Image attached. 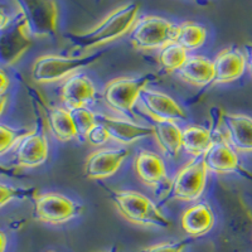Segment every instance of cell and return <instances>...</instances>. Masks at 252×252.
I'll return each mask as SVG.
<instances>
[{
  "label": "cell",
  "instance_id": "obj_1",
  "mask_svg": "<svg viewBox=\"0 0 252 252\" xmlns=\"http://www.w3.org/2000/svg\"><path fill=\"white\" fill-rule=\"evenodd\" d=\"M140 5L130 1L114 9L110 14L92 28L83 32H71L64 35L71 46L81 52H90L98 47L112 43L130 33L138 20Z\"/></svg>",
  "mask_w": 252,
  "mask_h": 252
},
{
  "label": "cell",
  "instance_id": "obj_2",
  "mask_svg": "<svg viewBox=\"0 0 252 252\" xmlns=\"http://www.w3.org/2000/svg\"><path fill=\"white\" fill-rule=\"evenodd\" d=\"M112 202L121 217L130 223L153 228H169L172 222L154 202L136 190H111Z\"/></svg>",
  "mask_w": 252,
  "mask_h": 252
},
{
  "label": "cell",
  "instance_id": "obj_3",
  "mask_svg": "<svg viewBox=\"0 0 252 252\" xmlns=\"http://www.w3.org/2000/svg\"><path fill=\"white\" fill-rule=\"evenodd\" d=\"M103 52H94L82 56H61L43 55L33 62L31 69V77L39 85H51L67 80L75 73L92 66L101 60Z\"/></svg>",
  "mask_w": 252,
  "mask_h": 252
},
{
  "label": "cell",
  "instance_id": "obj_4",
  "mask_svg": "<svg viewBox=\"0 0 252 252\" xmlns=\"http://www.w3.org/2000/svg\"><path fill=\"white\" fill-rule=\"evenodd\" d=\"M155 81H158V77L154 73L110 80L103 87V101L112 112L134 121L136 116L134 107L139 102L141 92Z\"/></svg>",
  "mask_w": 252,
  "mask_h": 252
},
{
  "label": "cell",
  "instance_id": "obj_5",
  "mask_svg": "<svg viewBox=\"0 0 252 252\" xmlns=\"http://www.w3.org/2000/svg\"><path fill=\"white\" fill-rule=\"evenodd\" d=\"M178 35V24L158 15L138 18L130 31V42L135 49L141 52L160 51L174 43Z\"/></svg>",
  "mask_w": 252,
  "mask_h": 252
},
{
  "label": "cell",
  "instance_id": "obj_6",
  "mask_svg": "<svg viewBox=\"0 0 252 252\" xmlns=\"http://www.w3.org/2000/svg\"><path fill=\"white\" fill-rule=\"evenodd\" d=\"M33 44V37L23 14L10 15L8 23L0 28V67L17 64Z\"/></svg>",
  "mask_w": 252,
  "mask_h": 252
},
{
  "label": "cell",
  "instance_id": "obj_7",
  "mask_svg": "<svg viewBox=\"0 0 252 252\" xmlns=\"http://www.w3.org/2000/svg\"><path fill=\"white\" fill-rule=\"evenodd\" d=\"M81 212L82 206L62 193H37L33 197V216L40 223L60 226L77 218Z\"/></svg>",
  "mask_w": 252,
  "mask_h": 252
},
{
  "label": "cell",
  "instance_id": "obj_8",
  "mask_svg": "<svg viewBox=\"0 0 252 252\" xmlns=\"http://www.w3.org/2000/svg\"><path fill=\"white\" fill-rule=\"evenodd\" d=\"M23 14L33 38H52L58 32V5L56 0H14Z\"/></svg>",
  "mask_w": 252,
  "mask_h": 252
},
{
  "label": "cell",
  "instance_id": "obj_9",
  "mask_svg": "<svg viewBox=\"0 0 252 252\" xmlns=\"http://www.w3.org/2000/svg\"><path fill=\"white\" fill-rule=\"evenodd\" d=\"M132 168L141 183L149 187L158 197L166 195L172 190L173 181H170L168 168L161 155L152 150H139L135 154Z\"/></svg>",
  "mask_w": 252,
  "mask_h": 252
},
{
  "label": "cell",
  "instance_id": "obj_10",
  "mask_svg": "<svg viewBox=\"0 0 252 252\" xmlns=\"http://www.w3.org/2000/svg\"><path fill=\"white\" fill-rule=\"evenodd\" d=\"M207 170L202 158H192L175 173L172 197L181 202H195L202 197L207 184Z\"/></svg>",
  "mask_w": 252,
  "mask_h": 252
},
{
  "label": "cell",
  "instance_id": "obj_11",
  "mask_svg": "<svg viewBox=\"0 0 252 252\" xmlns=\"http://www.w3.org/2000/svg\"><path fill=\"white\" fill-rule=\"evenodd\" d=\"M14 154V164L17 168H37L43 165L48 159L49 143L44 130L43 120L38 119L35 127L28 130L17 144Z\"/></svg>",
  "mask_w": 252,
  "mask_h": 252
},
{
  "label": "cell",
  "instance_id": "obj_12",
  "mask_svg": "<svg viewBox=\"0 0 252 252\" xmlns=\"http://www.w3.org/2000/svg\"><path fill=\"white\" fill-rule=\"evenodd\" d=\"M208 173L224 175V174H246L242 163H241L240 155L229 145L228 141L224 139L222 126L220 130L215 132V141L208 150L202 157Z\"/></svg>",
  "mask_w": 252,
  "mask_h": 252
},
{
  "label": "cell",
  "instance_id": "obj_13",
  "mask_svg": "<svg viewBox=\"0 0 252 252\" xmlns=\"http://www.w3.org/2000/svg\"><path fill=\"white\" fill-rule=\"evenodd\" d=\"M140 109L154 121L182 123L187 120V112L169 94L158 90L145 89L139 98Z\"/></svg>",
  "mask_w": 252,
  "mask_h": 252
},
{
  "label": "cell",
  "instance_id": "obj_14",
  "mask_svg": "<svg viewBox=\"0 0 252 252\" xmlns=\"http://www.w3.org/2000/svg\"><path fill=\"white\" fill-rule=\"evenodd\" d=\"M130 150L125 146L100 148L87 157L85 161V175L91 181H103L118 173L129 158Z\"/></svg>",
  "mask_w": 252,
  "mask_h": 252
},
{
  "label": "cell",
  "instance_id": "obj_15",
  "mask_svg": "<svg viewBox=\"0 0 252 252\" xmlns=\"http://www.w3.org/2000/svg\"><path fill=\"white\" fill-rule=\"evenodd\" d=\"M97 121L106 127L110 140L120 144L121 146L131 145L134 143L153 136V126L141 125L125 118H118L111 115L96 114Z\"/></svg>",
  "mask_w": 252,
  "mask_h": 252
},
{
  "label": "cell",
  "instance_id": "obj_16",
  "mask_svg": "<svg viewBox=\"0 0 252 252\" xmlns=\"http://www.w3.org/2000/svg\"><path fill=\"white\" fill-rule=\"evenodd\" d=\"M97 90L91 78L81 72L63 81L60 89V98L64 107L71 110L89 109L96 100Z\"/></svg>",
  "mask_w": 252,
  "mask_h": 252
},
{
  "label": "cell",
  "instance_id": "obj_17",
  "mask_svg": "<svg viewBox=\"0 0 252 252\" xmlns=\"http://www.w3.org/2000/svg\"><path fill=\"white\" fill-rule=\"evenodd\" d=\"M220 126L224 139L238 154H252V118L246 114L224 112Z\"/></svg>",
  "mask_w": 252,
  "mask_h": 252
},
{
  "label": "cell",
  "instance_id": "obj_18",
  "mask_svg": "<svg viewBox=\"0 0 252 252\" xmlns=\"http://www.w3.org/2000/svg\"><path fill=\"white\" fill-rule=\"evenodd\" d=\"M217 85H227L237 81L247 69V55L237 47H227L217 53L213 60Z\"/></svg>",
  "mask_w": 252,
  "mask_h": 252
},
{
  "label": "cell",
  "instance_id": "obj_19",
  "mask_svg": "<svg viewBox=\"0 0 252 252\" xmlns=\"http://www.w3.org/2000/svg\"><path fill=\"white\" fill-rule=\"evenodd\" d=\"M216 222L215 212L207 202H198L182 213L181 224L184 232L193 238L202 237L211 232Z\"/></svg>",
  "mask_w": 252,
  "mask_h": 252
},
{
  "label": "cell",
  "instance_id": "obj_20",
  "mask_svg": "<svg viewBox=\"0 0 252 252\" xmlns=\"http://www.w3.org/2000/svg\"><path fill=\"white\" fill-rule=\"evenodd\" d=\"M183 129L177 123L172 121H154L153 138L160 149L161 154L170 160H175L183 150L182 144Z\"/></svg>",
  "mask_w": 252,
  "mask_h": 252
},
{
  "label": "cell",
  "instance_id": "obj_21",
  "mask_svg": "<svg viewBox=\"0 0 252 252\" xmlns=\"http://www.w3.org/2000/svg\"><path fill=\"white\" fill-rule=\"evenodd\" d=\"M177 73L182 81L195 87L208 86L216 77L213 61L204 56H189Z\"/></svg>",
  "mask_w": 252,
  "mask_h": 252
},
{
  "label": "cell",
  "instance_id": "obj_22",
  "mask_svg": "<svg viewBox=\"0 0 252 252\" xmlns=\"http://www.w3.org/2000/svg\"><path fill=\"white\" fill-rule=\"evenodd\" d=\"M46 116L49 131L58 141L68 143L77 139L75 123L68 109L63 106L49 107L46 112Z\"/></svg>",
  "mask_w": 252,
  "mask_h": 252
},
{
  "label": "cell",
  "instance_id": "obj_23",
  "mask_svg": "<svg viewBox=\"0 0 252 252\" xmlns=\"http://www.w3.org/2000/svg\"><path fill=\"white\" fill-rule=\"evenodd\" d=\"M215 141L212 130L199 125H188L182 132L183 150L192 158H202Z\"/></svg>",
  "mask_w": 252,
  "mask_h": 252
},
{
  "label": "cell",
  "instance_id": "obj_24",
  "mask_svg": "<svg viewBox=\"0 0 252 252\" xmlns=\"http://www.w3.org/2000/svg\"><path fill=\"white\" fill-rule=\"evenodd\" d=\"M207 40V29L195 22H183L178 24L177 42L187 51H195L201 48Z\"/></svg>",
  "mask_w": 252,
  "mask_h": 252
},
{
  "label": "cell",
  "instance_id": "obj_25",
  "mask_svg": "<svg viewBox=\"0 0 252 252\" xmlns=\"http://www.w3.org/2000/svg\"><path fill=\"white\" fill-rule=\"evenodd\" d=\"M188 51L178 44L177 42L170 43L161 48L158 55V60L161 68L166 72H178L188 60Z\"/></svg>",
  "mask_w": 252,
  "mask_h": 252
},
{
  "label": "cell",
  "instance_id": "obj_26",
  "mask_svg": "<svg viewBox=\"0 0 252 252\" xmlns=\"http://www.w3.org/2000/svg\"><path fill=\"white\" fill-rule=\"evenodd\" d=\"M71 115L75 123L76 131H77V140L80 143L86 141L87 134L97 124V116L90 109L71 110Z\"/></svg>",
  "mask_w": 252,
  "mask_h": 252
},
{
  "label": "cell",
  "instance_id": "obj_27",
  "mask_svg": "<svg viewBox=\"0 0 252 252\" xmlns=\"http://www.w3.org/2000/svg\"><path fill=\"white\" fill-rule=\"evenodd\" d=\"M37 194L35 188H18L5 183H0V208L5 207L13 201H23Z\"/></svg>",
  "mask_w": 252,
  "mask_h": 252
},
{
  "label": "cell",
  "instance_id": "obj_28",
  "mask_svg": "<svg viewBox=\"0 0 252 252\" xmlns=\"http://www.w3.org/2000/svg\"><path fill=\"white\" fill-rule=\"evenodd\" d=\"M27 131L28 130L13 129L10 126L0 124V157L13 152Z\"/></svg>",
  "mask_w": 252,
  "mask_h": 252
},
{
  "label": "cell",
  "instance_id": "obj_29",
  "mask_svg": "<svg viewBox=\"0 0 252 252\" xmlns=\"http://www.w3.org/2000/svg\"><path fill=\"white\" fill-rule=\"evenodd\" d=\"M189 244H190V240L188 238L177 241H164V242L145 247L139 252H184Z\"/></svg>",
  "mask_w": 252,
  "mask_h": 252
},
{
  "label": "cell",
  "instance_id": "obj_30",
  "mask_svg": "<svg viewBox=\"0 0 252 252\" xmlns=\"http://www.w3.org/2000/svg\"><path fill=\"white\" fill-rule=\"evenodd\" d=\"M109 140L110 135L109 132H107L106 127H105L102 124L98 123V121L97 124L92 127L91 131L87 134L86 138V141H89V143L94 146H101L103 145V144H106Z\"/></svg>",
  "mask_w": 252,
  "mask_h": 252
},
{
  "label": "cell",
  "instance_id": "obj_31",
  "mask_svg": "<svg viewBox=\"0 0 252 252\" xmlns=\"http://www.w3.org/2000/svg\"><path fill=\"white\" fill-rule=\"evenodd\" d=\"M19 173H20L19 168H17V166L5 165V164L0 163V177L19 178V177H22Z\"/></svg>",
  "mask_w": 252,
  "mask_h": 252
},
{
  "label": "cell",
  "instance_id": "obj_32",
  "mask_svg": "<svg viewBox=\"0 0 252 252\" xmlns=\"http://www.w3.org/2000/svg\"><path fill=\"white\" fill-rule=\"evenodd\" d=\"M9 87H10V80L1 67H0V96L6 94Z\"/></svg>",
  "mask_w": 252,
  "mask_h": 252
},
{
  "label": "cell",
  "instance_id": "obj_33",
  "mask_svg": "<svg viewBox=\"0 0 252 252\" xmlns=\"http://www.w3.org/2000/svg\"><path fill=\"white\" fill-rule=\"evenodd\" d=\"M6 247H8V236L0 229V252H5Z\"/></svg>",
  "mask_w": 252,
  "mask_h": 252
},
{
  "label": "cell",
  "instance_id": "obj_34",
  "mask_svg": "<svg viewBox=\"0 0 252 252\" xmlns=\"http://www.w3.org/2000/svg\"><path fill=\"white\" fill-rule=\"evenodd\" d=\"M246 55H247V68H249L250 76H251L252 78V44L247 46Z\"/></svg>",
  "mask_w": 252,
  "mask_h": 252
},
{
  "label": "cell",
  "instance_id": "obj_35",
  "mask_svg": "<svg viewBox=\"0 0 252 252\" xmlns=\"http://www.w3.org/2000/svg\"><path fill=\"white\" fill-rule=\"evenodd\" d=\"M9 18H10V15L6 14V12L4 10L3 6L0 5V28H1V27H4L6 23H8Z\"/></svg>",
  "mask_w": 252,
  "mask_h": 252
},
{
  "label": "cell",
  "instance_id": "obj_36",
  "mask_svg": "<svg viewBox=\"0 0 252 252\" xmlns=\"http://www.w3.org/2000/svg\"><path fill=\"white\" fill-rule=\"evenodd\" d=\"M6 105H8V96L6 94L0 96V118L3 116L4 111H5Z\"/></svg>",
  "mask_w": 252,
  "mask_h": 252
},
{
  "label": "cell",
  "instance_id": "obj_37",
  "mask_svg": "<svg viewBox=\"0 0 252 252\" xmlns=\"http://www.w3.org/2000/svg\"><path fill=\"white\" fill-rule=\"evenodd\" d=\"M102 252H118V250H116V247H112V249H110L109 251H102Z\"/></svg>",
  "mask_w": 252,
  "mask_h": 252
},
{
  "label": "cell",
  "instance_id": "obj_38",
  "mask_svg": "<svg viewBox=\"0 0 252 252\" xmlns=\"http://www.w3.org/2000/svg\"><path fill=\"white\" fill-rule=\"evenodd\" d=\"M194 1H197V3H199V1H201V0H194Z\"/></svg>",
  "mask_w": 252,
  "mask_h": 252
},
{
  "label": "cell",
  "instance_id": "obj_39",
  "mask_svg": "<svg viewBox=\"0 0 252 252\" xmlns=\"http://www.w3.org/2000/svg\"><path fill=\"white\" fill-rule=\"evenodd\" d=\"M47 252H56V251H47Z\"/></svg>",
  "mask_w": 252,
  "mask_h": 252
}]
</instances>
